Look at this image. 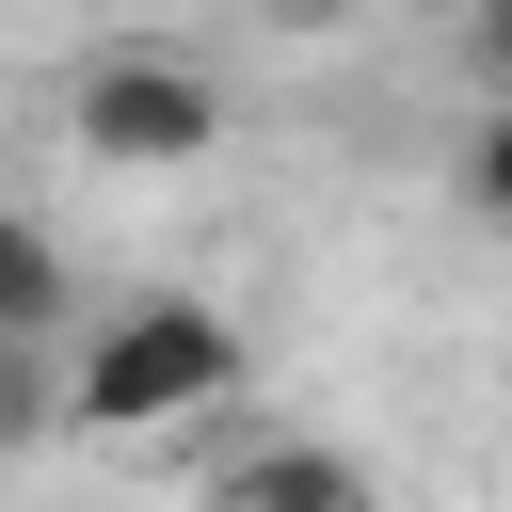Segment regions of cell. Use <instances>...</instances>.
<instances>
[{
	"label": "cell",
	"instance_id": "obj_1",
	"mask_svg": "<svg viewBox=\"0 0 512 512\" xmlns=\"http://www.w3.org/2000/svg\"><path fill=\"white\" fill-rule=\"evenodd\" d=\"M240 368H256V352H240V320H224L208 288H128L112 320L64 336V400H80V432H192Z\"/></svg>",
	"mask_w": 512,
	"mask_h": 512
},
{
	"label": "cell",
	"instance_id": "obj_8",
	"mask_svg": "<svg viewBox=\"0 0 512 512\" xmlns=\"http://www.w3.org/2000/svg\"><path fill=\"white\" fill-rule=\"evenodd\" d=\"M288 16H336V0H288Z\"/></svg>",
	"mask_w": 512,
	"mask_h": 512
},
{
	"label": "cell",
	"instance_id": "obj_7",
	"mask_svg": "<svg viewBox=\"0 0 512 512\" xmlns=\"http://www.w3.org/2000/svg\"><path fill=\"white\" fill-rule=\"evenodd\" d=\"M464 80L512 96V0H464Z\"/></svg>",
	"mask_w": 512,
	"mask_h": 512
},
{
	"label": "cell",
	"instance_id": "obj_6",
	"mask_svg": "<svg viewBox=\"0 0 512 512\" xmlns=\"http://www.w3.org/2000/svg\"><path fill=\"white\" fill-rule=\"evenodd\" d=\"M448 192H464V224H496V240H512V96H480V112H464Z\"/></svg>",
	"mask_w": 512,
	"mask_h": 512
},
{
	"label": "cell",
	"instance_id": "obj_5",
	"mask_svg": "<svg viewBox=\"0 0 512 512\" xmlns=\"http://www.w3.org/2000/svg\"><path fill=\"white\" fill-rule=\"evenodd\" d=\"M48 432H80V400H64V336H0V464L48 448Z\"/></svg>",
	"mask_w": 512,
	"mask_h": 512
},
{
	"label": "cell",
	"instance_id": "obj_2",
	"mask_svg": "<svg viewBox=\"0 0 512 512\" xmlns=\"http://www.w3.org/2000/svg\"><path fill=\"white\" fill-rule=\"evenodd\" d=\"M64 144L112 160V176H192V160L224 144V64H192V48H160V32H112V48H80V80H64Z\"/></svg>",
	"mask_w": 512,
	"mask_h": 512
},
{
	"label": "cell",
	"instance_id": "obj_4",
	"mask_svg": "<svg viewBox=\"0 0 512 512\" xmlns=\"http://www.w3.org/2000/svg\"><path fill=\"white\" fill-rule=\"evenodd\" d=\"M64 240L32 224V208H0V336H64Z\"/></svg>",
	"mask_w": 512,
	"mask_h": 512
},
{
	"label": "cell",
	"instance_id": "obj_3",
	"mask_svg": "<svg viewBox=\"0 0 512 512\" xmlns=\"http://www.w3.org/2000/svg\"><path fill=\"white\" fill-rule=\"evenodd\" d=\"M208 512H384V496H368V464H352V448L272 432V448H240V464H224V496H208Z\"/></svg>",
	"mask_w": 512,
	"mask_h": 512
}]
</instances>
